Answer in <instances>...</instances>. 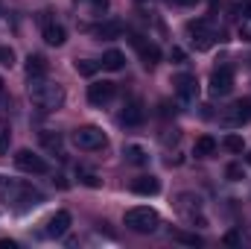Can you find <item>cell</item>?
<instances>
[{
  "instance_id": "cell-33",
  "label": "cell",
  "mask_w": 251,
  "mask_h": 249,
  "mask_svg": "<svg viewBox=\"0 0 251 249\" xmlns=\"http://www.w3.org/2000/svg\"><path fill=\"white\" fill-rule=\"evenodd\" d=\"M53 182H56V185H59V187H67V185H70V182H67V179H64L62 173H59V176H56V179H53Z\"/></svg>"
},
{
  "instance_id": "cell-24",
  "label": "cell",
  "mask_w": 251,
  "mask_h": 249,
  "mask_svg": "<svg viewBox=\"0 0 251 249\" xmlns=\"http://www.w3.org/2000/svg\"><path fill=\"white\" fill-rule=\"evenodd\" d=\"M9 144H12V126L6 118H0V156L9 153Z\"/></svg>"
},
{
  "instance_id": "cell-36",
  "label": "cell",
  "mask_w": 251,
  "mask_h": 249,
  "mask_svg": "<svg viewBox=\"0 0 251 249\" xmlns=\"http://www.w3.org/2000/svg\"><path fill=\"white\" fill-rule=\"evenodd\" d=\"M246 158H249V164H251V153H249V156H246Z\"/></svg>"
},
{
  "instance_id": "cell-7",
  "label": "cell",
  "mask_w": 251,
  "mask_h": 249,
  "mask_svg": "<svg viewBox=\"0 0 251 249\" xmlns=\"http://www.w3.org/2000/svg\"><path fill=\"white\" fill-rule=\"evenodd\" d=\"M219 124L228 126V129L251 124V97H243V100H237L231 109H225V112L219 115Z\"/></svg>"
},
{
  "instance_id": "cell-11",
  "label": "cell",
  "mask_w": 251,
  "mask_h": 249,
  "mask_svg": "<svg viewBox=\"0 0 251 249\" xmlns=\"http://www.w3.org/2000/svg\"><path fill=\"white\" fill-rule=\"evenodd\" d=\"M173 85H176V94H178L181 103H193L196 94H199V79H196V73H178V76L173 79Z\"/></svg>"
},
{
  "instance_id": "cell-16",
  "label": "cell",
  "mask_w": 251,
  "mask_h": 249,
  "mask_svg": "<svg viewBox=\"0 0 251 249\" xmlns=\"http://www.w3.org/2000/svg\"><path fill=\"white\" fill-rule=\"evenodd\" d=\"M131 190L140 193V196H155V193L161 190V182H158L155 176H137V179L131 182Z\"/></svg>"
},
{
  "instance_id": "cell-5",
  "label": "cell",
  "mask_w": 251,
  "mask_h": 249,
  "mask_svg": "<svg viewBox=\"0 0 251 249\" xmlns=\"http://www.w3.org/2000/svg\"><path fill=\"white\" fill-rule=\"evenodd\" d=\"M176 208H178V214L187 223H193V226H207V220L201 214V199L196 193H178L176 196Z\"/></svg>"
},
{
  "instance_id": "cell-31",
  "label": "cell",
  "mask_w": 251,
  "mask_h": 249,
  "mask_svg": "<svg viewBox=\"0 0 251 249\" xmlns=\"http://www.w3.org/2000/svg\"><path fill=\"white\" fill-rule=\"evenodd\" d=\"M170 59H173V62H184V59H187V53H184L181 47H173V50H170Z\"/></svg>"
},
{
  "instance_id": "cell-23",
  "label": "cell",
  "mask_w": 251,
  "mask_h": 249,
  "mask_svg": "<svg viewBox=\"0 0 251 249\" xmlns=\"http://www.w3.org/2000/svg\"><path fill=\"white\" fill-rule=\"evenodd\" d=\"M222 147H225L228 153H234V156H240V153L246 150V141H243L240 135H234V132H231V135H225V138H222Z\"/></svg>"
},
{
  "instance_id": "cell-4",
  "label": "cell",
  "mask_w": 251,
  "mask_h": 249,
  "mask_svg": "<svg viewBox=\"0 0 251 249\" xmlns=\"http://www.w3.org/2000/svg\"><path fill=\"white\" fill-rule=\"evenodd\" d=\"M73 144L85 153H94V150H102L108 144V138L100 126H79V129H73Z\"/></svg>"
},
{
  "instance_id": "cell-15",
  "label": "cell",
  "mask_w": 251,
  "mask_h": 249,
  "mask_svg": "<svg viewBox=\"0 0 251 249\" xmlns=\"http://www.w3.org/2000/svg\"><path fill=\"white\" fill-rule=\"evenodd\" d=\"M41 35H44V41H47V44H53V47H62L64 41H67V32H64L62 24H56V21H47V18H44Z\"/></svg>"
},
{
  "instance_id": "cell-3",
  "label": "cell",
  "mask_w": 251,
  "mask_h": 249,
  "mask_svg": "<svg viewBox=\"0 0 251 249\" xmlns=\"http://www.w3.org/2000/svg\"><path fill=\"white\" fill-rule=\"evenodd\" d=\"M123 223L126 229H131V232H137V235H152V232H158V226H161V217H158V211L155 208H128L123 214Z\"/></svg>"
},
{
  "instance_id": "cell-14",
  "label": "cell",
  "mask_w": 251,
  "mask_h": 249,
  "mask_svg": "<svg viewBox=\"0 0 251 249\" xmlns=\"http://www.w3.org/2000/svg\"><path fill=\"white\" fill-rule=\"evenodd\" d=\"M131 41H134V47L140 53V62L146 64V67H155V64L161 62V47L158 44H152V41L146 44V41H140V35H134Z\"/></svg>"
},
{
  "instance_id": "cell-1",
  "label": "cell",
  "mask_w": 251,
  "mask_h": 249,
  "mask_svg": "<svg viewBox=\"0 0 251 249\" xmlns=\"http://www.w3.org/2000/svg\"><path fill=\"white\" fill-rule=\"evenodd\" d=\"M0 202L12 205L15 211H29V208H35V205L44 202V193H41L38 187L26 185V182L0 176Z\"/></svg>"
},
{
  "instance_id": "cell-22",
  "label": "cell",
  "mask_w": 251,
  "mask_h": 249,
  "mask_svg": "<svg viewBox=\"0 0 251 249\" xmlns=\"http://www.w3.org/2000/svg\"><path fill=\"white\" fill-rule=\"evenodd\" d=\"M41 147L50 150V153H59V156H62V135H59V132H50V129L41 132Z\"/></svg>"
},
{
  "instance_id": "cell-27",
  "label": "cell",
  "mask_w": 251,
  "mask_h": 249,
  "mask_svg": "<svg viewBox=\"0 0 251 249\" xmlns=\"http://www.w3.org/2000/svg\"><path fill=\"white\" fill-rule=\"evenodd\" d=\"M225 176H228L231 182H240V179L246 176V170H243V164H237V161H234V164H228V167H225Z\"/></svg>"
},
{
  "instance_id": "cell-21",
  "label": "cell",
  "mask_w": 251,
  "mask_h": 249,
  "mask_svg": "<svg viewBox=\"0 0 251 249\" xmlns=\"http://www.w3.org/2000/svg\"><path fill=\"white\" fill-rule=\"evenodd\" d=\"M123 64H126V56L120 50H108V53H102L100 67H105V70H123Z\"/></svg>"
},
{
  "instance_id": "cell-17",
  "label": "cell",
  "mask_w": 251,
  "mask_h": 249,
  "mask_svg": "<svg viewBox=\"0 0 251 249\" xmlns=\"http://www.w3.org/2000/svg\"><path fill=\"white\" fill-rule=\"evenodd\" d=\"M26 76H29V79L47 76V59H44L41 53H29V56H26Z\"/></svg>"
},
{
  "instance_id": "cell-8",
  "label": "cell",
  "mask_w": 251,
  "mask_h": 249,
  "mask_svg": "<svg viewBox=\"0 0 251 249\" xmlns=\"http://www.w3.org/2000/svg\"><path fill=\"white\" fill-rule=\"evenodd\" d=\"M15 167L24 170V173H32V176L50 173V164H47L41 156H35L32 150H18V153H15Z\"/></svg>"
},
{
  "instance_id": "cell-10",
  "label": "cell",
  "mask_w": 251,
  "mask_h": 249,
  "mask_svg": "<svg viewBox=\"0 0 251 249\" xmlns=\"http://www.w3.org/2000/svg\"><path fill=\"white\" fill-rule=\"evenodd\" d=\"M114 94H117V85H114V82H108V79L88 85V103H91V106H97V109L108 106V103L114 100Z\"/></svg>"
},
{
  "instance_id": "cell-25",
  "label": "cell",
  "mask_w": 251,
  "mask_h": 249,
  "mask_svg": "<svg viewBox=\"0 0 251 249\" xmlns=\"http://www.w3.org/2000/svg\"><path fill=\"white\" fill-rule=\"evenodd\" d=\"M73 67H76V73H79V76H94V73L100 70V62H91V59H76V62H73Z\"/></svg>"
},
{
  "instance_id": "cell-34",
  "label": "cell",
  "mask_w": 251,
  "mask_h": 249,
  "mask_svg": "<svg viewBox=\"0 0 251 249\" xmlns=\"http://www.w3.org/2000/svg\"><path fill=\"white\" fill-rule=\"evenodd\" d=\"M173 3H176V6H193L196 0H173Z\"/></svg>"
},
{
  "instance_id": "cell-30",
  "label": "cell",
  "mask_w": 251,
  "mask_h": 249,
  "mask_svg": "<svg viewBox=\"0 0 251 249\" xmlns=\"http://www.w3.org/2000/svg\"><path fill=\"white\" fill-rule=\"evenodd\" d=\"M225 244H228V247H237V244H243V235H240V232H228V235H225Z\"/></svg>"
},
{
  "instance_id": "cell-18",
  "label": "cell",
  "mask_w": 251,
  "mask_h": 249,
  "mask_svg": "<svg viewBox=\"0 0 251 249\" xmlns=\"http://www.w3.org/2000/svg\"><path fill=\"white\" fill-rule=\"evenodd\" d=\"M213 153H216V138H213V135L196 138V144H193V156H196V158H210Z\"/></svg>"
},
{
  "instance_id": "cell-37",
  "label": "cell",
  "mask_w": 251,
  "mask_h": 249,
  "mask_svg": "<svg viewBox=\"0 0 251 249\" xmlns=\"http://www.w3.org/2000/svg\"><path fill=\"white\" fill-rule=\"evenodd\" d=\"M0 91H3V79H0Z\"/></svg>"
},
{
  "instance_id": "cell-2",
  "label": "cell",
  "mask_w": 251,
  "mask_h": 249,
  "mask_svg": "<svg viewBox=\"0 0 251 249\" xmlns=\"http://www.w3.org/2000/svg\"><path fill=\"white\" fill-rule=\"evenodd\" d=\"M29 100L38 112H56L64 106V88L59 82H50L47 76L29 79Z\"/></svg>"
},
{
  "instance_id": "cell-29",
  "label": "cell",
  "mask_w": 251,
  "mask_h": 249,
  "mask_svg": "<svg viewBox=\"0 0 251 249\" xmlns=\"http://www.w3.org/2000/svg\"><path fill=\"white\" fill-rule=\"evenodd\" d=\"M0 64H3V67H12V64H15V50H12V47H3V44H0Z\"/></svg>"
},
{
  "instance_id": "cell-35",
  "label": "cell",
  "mask_w": 251,
  "mask_h": 249,
  "mask_svg": "<svg viewBox=\"0 0 251 249\" xmlns=\"http://www.w3.org/2000/svg\"><path fill=\"white\" fill-rule=\"evenodd\" d=\"M246 18H251V0L246 3Z\"/></svg>"
},
{
  "instance_id": "cell-6",
  "label": "cell",
  "mask_w": 251,
  "mask_h": 249,
  "mask_svg": "<svg viewBox=\"0 0 251 249\" xmlns=\"http://www.w3.org/2000/svg\"><path fill=\"white\" fill-rule=\"evenodd\" d=\"M187 32L193 35L190 41H193L196 50H210V47L216 44V32L210 30V21H207V18H196V21H190Z\"/></svg>"
},
{
  "instance_id": "cell-26",
  "label": "cell",
  "mask_w": 251,
  "mask_h": 249,
  "mask_svg": "<svg viewBox=\"0 0 251 249\" xmlns=\"http://www.w3.org/2000/svg\"><path fill=\"white\" fill-rule=\"evenodd\" d=\"M76 176H79V182H82V185L100 187V176H97L94 170H85V167H79V170H76Z\"/></svg>"
},
{
  "instance_id": "cell-13",
  "label": "cell",
  "mask_w": 251,
  "mask_h": 249,
  "mask_svg": "<svg viewBox=\"0 0 251 249\" xmlns=\"http://www.w3.org/2000/svg\"><path fill=\"white\" fill-rule=\"evenodd\" d=\"M67 229H70V214H67V211H56V214L47 220L44 235H47V238H64Z\"/></svg>"
},
{
  "instance_id": "cell-9",
  "label": "cell",
  "mask_w": 251,
  "mask_h": 249,
  "mask_svg": "<svg viewBox=\"0 0 251 249\" xmlns=\"http://www.w3.org/2000/svg\"><path fill=\"white\" fill-rule=\"evenodd\" d=\"M234 91V70L231 64H222L210 73V94L213 97H228Z\"/></svg>"
},
{
  "instance_id": "cell-28",
  "label": "cell",
  "mask_w": 251,
  "mask_h": 249,
  "mask_svg": "<svg viewBox=\"0 0 251 249\" xmlns=\"http://www.w3.org/2000/svg\"><path fill=\"white\" fill-rule=\"evenodd\" d=\"M173 238H176V241H181V244H187V247H201V238H199V235H187V232H176Z\"/></svg>"
},
{
  "instance_id": "cell-19",
  "label": "cell",
  "mask_w": 251,
  "mask_h": 249,
  "mask_svg": "<svg viewBox=\"0 0 251 249\" xmlns=\"http://www.w3.org/2000/svg\"><path fill=\"white\" fill-rule=\"evenodd\" d=\"M123 158L128 161V164H134V167H143V164L149 161L146 150H143V147H137V144H128V147H123Z\"/></svg>"
},
{
  "instance_id": "cell-32",
  "label": "cell",
  "mask_w": 251,
  "mask_h": 249,
  "mask_svg": "<svg viewBox=\"0 0 251 249\" xmlns=\"http://www.w3.org/2000/svg\"><path fill=\"white\" fill-rule=\"evenodd\" d=\"M91 3H94V12H97V15H102V12L108 9V0H91Z\"/></svg>"
},
{
  "instance_id": "cell-12",
  "label": "cell",
  "mask_w": 251,
  "mask_h": 249,
  "mask_svg": "<svg viewBox=\"0 0 251 249\" xmlns=\"http://www.w3.org/2000/svg\"><path fill=\"white\" fill-rule=\"evenodd\" d=\"M146 121V109L140 106V100H131V103H126L123 112H120V124L126 129H134V126H140Z\"/></svg>"
},
{
  "instance_id": "cell-20",
  "label": "cell",
  "mask_w": 251,
  "mask_h": 249,
  "mask_svg": "<svg viewBox=\"0 0 251 249\" xmlns=\"http://www.w3.org/2000/svg\"><path fill=\"white\" fill-rule=\"evenodd\" d=\"M91 32H94L97 38H117V35L123 32V24H120V21H105V24L94 27Z\"/></svg>"
}]
</instances>
